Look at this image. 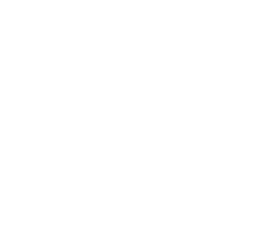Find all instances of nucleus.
I'll return each instance as SVG.
<instances>
[]
</instances>
